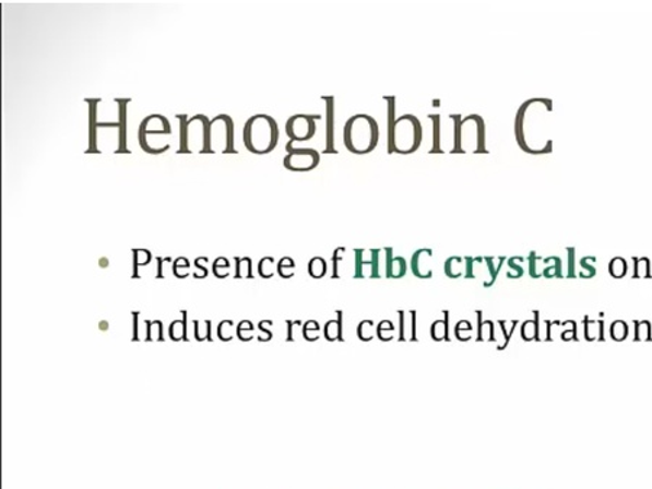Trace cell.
I'll list each match as a JSON object with an SVG mask.
<instances>
[{
	"instance_id": "cell-1",
	"label": "cell",
	"mask_w": 652,
	"mask_h": 489,
	"mask_svg": "<svg viewBox=\"0 0 652 489\" xmlns=\"http://www.w3.org/2000/svg\"><path fill=\"white\" fill-rule=\"evenodd\" d=\"M553 112V102L548 99H530L522 104L514 121V136L518 145L526 154H549L553 141L547 138L549 115Z\"/></svg>"
},
{
	"instance_id": "cell-2",
	"label": "cell",
	"mask_w": 652,
	"mask_h": 489,
	"mask_svg": "<svg viewBox=\"0 0 652 489\" xmlns=\"http://www.w3.org/2000/svg\"><path fill=\"white\" fill-rule=\"evenodd\" d=\"M454 122V145L451 154H487L486 123L481 115H450Z\"/></svg>"
},
{
	"instance_id": "cell-3",
	"label": "cell",
	"mask_w": 652,
	"mask_h": 489,
	"mask_svg": "<svg viewBox=\"0 0 652 489\" xmlns=\"http://www.w3.org/2000/svg\"><path fill=\"white\" fill-rule=\"evenodd\" d=\"M344 145L352 154L367 155L379 145L380 127L376 119L366 114H357L344 124Z\"/></svg>"
},
{
	"instance_id": "cell-4",
	"label": "cell",
	"mask_w": 652,
	"mask_h": 489,
	"mask_svg": "<svg viewBox=\"0 0 652 489\" xmlns=\"http://www.w3.org/2000/svg\"><path fill=\"white\" fill-rule=\"evenodd\" d=\"M281 138L276 119L270 115H254L244 124L242 140L251 154L265 155L276 150Z\"/></svg>"
},
{
	"instance_id": "cell-5",
	"label": "cell",
	"mask_w": 652,
	"mask_h": 489,
	"mask_svg": "<svg viewBox=\"0 0 652 489\" xmlns=\"http://www.w3.org/2000/svg\"><path fill=\"white\" fill-rule=\"evenodd\" d=\"M388 153L399 155L415 154L424 140L423 123L415 115H402L388 128Z\"/></svg>"
},
{
	"instance_id": "cell-6",
	"label": "cell",
	"mask_w": 652,
	"mask_h": 489,
	"mask_svg": "<svg viewBox=\"0 0 652 489\" xmlns=\"http://www.w3.org/2000/svg\"><path fill=\"white\" fill-rule=\"evenodd\" d=\"M180 124V148L177 154H211V119L205 115L188 119V115H177Z\"/></svg>"
},
{
	"instance_id": "cell-7",
	"label": "cell",
	"mask_w": 652,
	"mask_h": 489,
	"mask_svg": "<svg viewBox=\"0 0 652 489\" xmlns=\"http://www.w3.org/2000/svg\"><path fill=\"white\" fill-rule=\"evenodd\" d=\"M211 154H238L235 150V123L228 115H217L210 127Z\"/></svg>"
},
{
	"instance_id": "cell-8",
	"label": "cell",
	"mask_w": 652,
	"mask_h": 489,
	"mask_svg": "<svg viewBox=\"0 0 652 489\" xmlns=\"http://www.w3.org/2000/svg\"><path fill=\"white\" fill-rule=\"evenodd\" d=\"M287 155L283 159L286 170L295 172H308L315 170L321 163V154L313 148H296L293 141L286 145Z\"/></svg>"
},
{
	"instance_id": "cell-9",
	"label": "cell",
	"mask_w": 652,
	"mask_h": 489,
	"mask_svg": "<svg viewBox=\"0 0 652 489\" xmlns=\"http://www.w3.org/2000/svg\"><path fill=\"white\" fill-rule=\"evenodd\" d=\"M319 115H293L286 122V133L293 142H306L312 140L317 133V121Z\"/></svg>"
},
{
	"instance_id": "cell-10",
	"label": "cell",
	"mask_w": 652,
	"mask_h": 489,
	"mask_svg": "<svg viewBox=\"0 0 652 489\" xmlns=\"http://www.w3.org/2000/svg\"><path fill=\"white\" fill-rule=\"evenodd\" d=\"M354 278H380L381 249H356Z\"/></svg>"
},
{
	"instance_id": "cell-11",
	"label": "cell",
	"mask_w": 652,
	"mask_h": 489,
	"mask_svg": "<svg viewBox=\"0 0 652 489\" xmlns=\"http://www.w3.org/2000/svg\"><path fill=\"white\" fill-rule=\"evenodd\" d=\"M171 135V124L163 115H150L140 124L139 138Z\"/></svg>"
},
{
	"instance_id": "cell-12",
	"label": "cell",
	"mask_w": 652,
	"mask_h": 489,
	"mask_svg": "<svg viewBox=\"0 0 652 489\" xmlns=\"http://www.w3.org/2000/svg\"><path fill=\"white\" fill-rule=\"evenodd\" d=\"M432 249L428 248L418 249V251H416L414 255H412L411 270L412 273H414L415 277L423 279H428L432 277Z\"/></svg>"
},
{
	"instance_id": "cell-13",
	"label": "cell",
	"mask_w": 652,
	"mask_h": 489,
	"mask_svg": "<svg viewBox=\"0 0 652 489\" xmlns=\"http://www.w3.org/2000/svg\"><path fill=\"white\" fill-rule=\"evenodd\" d=\"M327 104V148L323 154H336L335 150V97L323 96Z\"/></svg>"
},
{
	"instance_id": "cell-14",
	"label": "cell",
	"mask_w": 652,
	"mask_h": 489,
	"mask_svg": "<svg viewBox=\"0 0 652 489\" xmlns=\"http://www.w3.org/2000/svg\"><path fill=\"white\" fill-rule=\"evenodd\" d=\"M386 252V277L403 278L407 273V262L403 257H393V249H384Z\"/></svg>"
},
{
	"instance_id": "cell-15",
	"label": "cell",
	"mask_w": 652,
	"mask_h": 489,
	"mask_svg": "<svg viewBox=\"0 0 652 489\" xmlns=\"http://www.w3.org/2000/svg\"><path fill=\"white\" fill-rule=\"evenodd\" d=\"M119 105V121H118V129H119V148L117 150V154L121 153H130L127 150V117H128V109L127 105L130 104V99H115Z\"/></svg>"
},
{
	"instance_id": "cell-16",
	"label": "cell",
	"mask_w": 652,
	"mask_h": 489,
	"mask_svg": "<svg viewBox=\"0 0 652 489\" xmlns=\"http://www.w3.org/2000/svg\"><path fill=\"white\" fill-rule=\"evenodd\" d=\"M88 105H91V112H88V119H91V129H88V150L87 154L96 153L100 154V151L97 150V128H99V123H97V104H99L100 99H87Z\"/></svg>"
},
{
	"instance_id": "cell-17",
	"label": "cell",
	"mask_w": 652,
	"mask_h": 489,
	"mask_svg": "<svg viewBox=\"0 0 652 489\" xmlns=\"http://www.w3.org/2000/svg\"><path fill=\"white\" fill-rule=\"evenodd\" d=\"M464 266L465 260L461 257H451L448 258L446 261V265H443V271H446L447 277L457 279L463 277L464 274Z\"/></svg>"
},
{
	"instance_id": "cell-18",
	"label": "cell",
	"mask_w": 652,
	"mask_h": 489,
	"mask_svg": "<svg viewBox=\"0 0 652 489\" xmlns=\"http://www.w3.org/2000/svg\"><path fill=\"white\" fill-rule=\"evenodd\" d=\"M432 121V129H434V146L432 150L429 151V154H442L443 151L441 148V117L439 115H429L428 117Z\"/></svg>"
},
{
	"instance_id": "cell-19",
	"label": "cell",
	"mask_w": 652,
	"mask_h": 489,
	"mask_svg": "<svg viewBox=\"0 0 652 489\" xmlns=\"http://www.w3.org/2000/svg\"><path fill=\"white\" fill-rule=\"evenodd\" d=\"M308 271L310 277L312 278H322L325 277L328 271L327 261L323 260L321 257L312 258L308 265Z\"/></svg>"
},
{
	"instance_id": "cell-20",
	"label": "cell",
	"mask_w": 652,
	"mask_h": 489,
	"mask_svg": "<svg viewBox=\"0 0 652 489\" xmlns=\"http://www.w3.org/2000/svg\"><path fill=\"white\" fill-rule=\"evenodd\" d=\"M485 261L487 262V266H489L490 282L486 286V287H489V286H491V284L495 283L496 277H498V273H499V270L502 269L505 258L486 257Z\"/></svg>"
},
{
	"instance_id": "cell-21",
	"label": "cell",
	"mask_w": 652,
	"mask_h": 489,
	"mask_svg": "<svg viewBox=\"0 0 652 489\" xmlns=\"http://www.w3.org/2000/svg\"><path fill=\"white\" fill-rule=\"evenodd\" d=\"M448 319V318H447ZM446 320H437L431 327V336L435 341H448V322Z\"/></svg>"
},
{
	"instance_id": "cell-22",
	"label": "cell",
	"mask_w": 652,
	"mask_h": 489,
	"mask_svg": "<svg viewBox=\"0 0 652 489\" xmlns=\"http://www.w3.org/2000/svg\"><path fill=\"white\" fill-rule=\"evenodd\" d=\"M357 333L361 341H371L375 336V323L371 320H364L358 324Z\"/></svg>"
},
{
	"instance_id": "cell-23",
	"label": "cell",
	"mask_w": 652,
	"mask_h": 489,
	"mask_svg": "<svg viewBox=\"0 0 652 489\" xmlns=\"http://www.w3.org/2000/svg\"><path fill=\"white\" fill-rule=\"evenodd\" d=\"M325 336L328 341H336L339 337L341 339V318L327 323Z\"/></svg>"
},
{
	"instance_id": "cell-24",
	"label": "cell",
	"mask_w": 652,
	"mask_h": 489,
	"mask_svg": "<svg viewBox=\"0 0 652 489\" xmlns=\"http://www.w3.org/2000/svg\"><path fill=\"white\" fill-rule=\"evenodd\" d=\"M293 270H295V261H293L292 258L286 257L278 262V274H281L283 278L293 277V275H295Z\"/></svg>"
},
{
	"instance_id": "cell-25",
	"label": "cell",
	"mask_w": 652,
	"mask_h": 489,
	"mask_svg": "<svg viewBox=\"0 0 652 489\" xmlns=\"http://www.w3.org/2000/svg\"><path fill=\"white\" fill-rule=\"evenodd\" d=\"M609 270L614 277L620 278L627 273V262H625L623 258H615V260L610 262Z\"/></svg>"
},
{
	"instance_id": "cell-26",
	"label": "cell",
	"mask_w": 652,
	"mask_h": 489,
	"mask_svg": "<svg viewBox=\"0 0 652 489\" xmlns=\"http://www.w3.org/2000/svg\"><path fill=\"white\" fill-rule=\"evenodd\" d=\"M273 264H274V260L273 258H263V260L260 261V265H259V271H260V275L263 278H272L273 277Z\"/></svg>"
},
{
	"instance_id": "cell-27",
	"label": "cell",
	"mask_w": 652,
	"mask_h": 489,
	"mask_svg": "<svg viewBox=\"0 0 652 489\" xmlns=\"http://www.w3.org/2000/svg\"><path fill=\"white\" fill-rule=\"evenodd\" d=\"M383 100L386 102V104H388V128L392 127V124L394 123V121H396V114H394V110H396V97L394 96H389V97H383Z\"/></svg>"
}]
</instances>
